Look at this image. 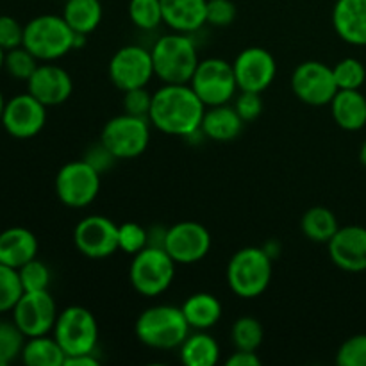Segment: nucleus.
<instances>
[{"label": "nucleus", "mask_w": 366, "mask_h": 366, "mask_svg": "<svg viewBox=\"0 0 366 366\" xmlns=\"http://www.w3.org/2000/svg\"><path fill=\"white\" fill-rule=\"evenodd\" d=\"M332 120L343 131H360L366 125V97L360 89H338L331 100Z\"/></svg>", "instance_id": "obj_24"}, {"label": "nucleus", "mask_w": 366, "mask_h": 366, "mask_svg": "<svg viewBox=\"0 0 366 366\" xmlns=\"http://www.w3.org/2000/svg\"><path fill=\"white\" fill-rule=\"evenodd\" d=\"M332 68L322 61H304L292 74V92L307 106H327L338 93Z\"/></svg>", "instance_id": "obj_12"}, {"label": "nucleus", "mask_w": 366, "mask_h": 366, "mask_svg": "<svg viewBox=\"0 0 366 366\" xmlns=\"http://www.w3.org/2000/svg\"><path fill=\"white\" fill-rule=\"evenodd\" d=\"M54 338L68 356L97 352L99 345V324L88 307L68 306L57 315L52 329Z\"/></svg>", "instance_id": "obj_8"}, {"label": "nucleus", "mask_w": 366, "mask_h": 366, "mask_svg": "<svg viewBox=\"0 0 366 366\" xmlns=\"http://www.w3.org/2000/svg\"><path fill=\"white\" fill-rule=\"evenodd\" d=\"M161 9L163 24L175 32L192 34L206 25L207 0H161Z\"/></svg>", "instance_id": "obj_21"}, {"label": "nucleus", "mask_w": 366, "mask_h": 366, "mask_svg": "<svg viewBox=\"0 0 366 366\" xmlns=\"http://www.w3.org/2000/svg\"><path fill=\"white\" fill-rule=\"evenodd\" d=\"M360 161H361V164L366 168V142L361 145V149H360Z\"/></svg>", "instance_id": "obj_46"}, {"label": "nucleus", "mask_w": 366, "mask_h": 366, "mask_svg": "<svg viewBox=\"0 0 366 366\" xmlns=\"http://www.w3.org/2000/svg\"><path fill=\"white\" fill-rule=\"evenodd\" d=\"M154 74L163 84H189L199 66V50L192 36L184 32L164 34L154 43Z\"/></svg>", "instance_id": "obj_2"}, {"label": "nucleus", "mask_w": 366, "mask_h": 366, "mask_svg": "<svg viewBox=\"0 0 366 366\" xmlns=\"http://www.w3.org/2000/svg\"><path fill=\"white\" fill-rule=\"evenodd\" d=\"M332 263L349 274L366 272V227L345 225L336 231L327 243Z\"/></svg>", "instance_id": "obj_18"}, {"label": "nucleus", "mask_w": 366, "mask_h": 366, "mask_svg": "<svg viewBox=\"0 0 366 366\" xmlns=\"http://www.w3.org/2000/svg\"><path fill=\"white\" fill-rule=\"evenodd\" d=\"M264 340L263 325L254 317H239L231 327V342L234 350H254L256 352Z\"/></svg>", "instance_id": "obj_30"}, {"label": "nucleus", "mask_w": 366, "mask_h": 366, "mask_svg": "<svg viewBox=\"0 0 366 366\" xmlns=\"http://www.w3.org/2000/svg\"><path fill=\"white\" fill-rule=\"evenodd\" d=\"M211 232L206 225L193 220L177 222L167 229L164 236V250L177 264H193L202 261L209 254Z\"/></svg>", "instance_id": "obj_14"}, {"label": "nucleus", "mask_w": 366, "mask_h": 366, "mask_svg": "<svg viewBox=\"0 0 366 366\" xmlns=\"http://www.w3.org/2000/svg\"><path fill=\"white\" fill-rule=\"evenodd\" d=\"M64 360V350L57 340L49 335L27 338L21 350V361L29 366H63Z\"/></svg>", "instance_id": "obj_28"}, {"label": "nucleus", "mask_w": 366, "mask_h": 366, "mask_svg": "<svg viewBox=\"0 0 366 366\" xmlns=\"http://www.w3.org/2000/svg\"><path fill=\"white\" fill-rule=\"evenodd\" d=\"M129 18L139 31H154L163 24L161 0H129Z\"/></svg>", "instance_id": "obj_31"}, {"label": "nucleus", "mask_w": 366, "mask_h": 366, "mask_svg": "<svg viewBox=\"0 0 366 366\" xmlns=\"http://www.w3.org/2000/svg\"><path fill=\"white\" fill-rule=\"evenodd\" d=\"M100 172L86 159L70 161L59 168L54 181L56 195L64 206L82 209L99 197Z\"/></svg>", "instance_id": "obj_9"}, {"label": "nucleus", "mask_w": 366, "mask_h": 366, "mask_svg": "<svg viewBox=\"0 0 366 366\" xmlns=\"http://www.w3.org/2000/svg\"><path fill=\"white\" fill-rule=\"evenodd\" d=\"M38 66L39 59L34 54L29 52L24 45L16 46V49H11L6 52L4 68H6L7 74H9L11 77L18 79V81L27 82Z\"/></svg>", "instance_id": "obj_33"}, {"label": "nucleus", "mask_w": 366, "mask_h": 366, "mask_svg": "<svg viewBox=\"0 0 366 366\" xmlns=\"http://www.w3.org/2000/svg\"><path fill=\"white\" fill-rule=\"evenodd\" d=\"M149 245V231L136 222L118 225V250L134 256Z\"/></svg>", "instance_id": "obj_37"}, {"label": "nucleus", "mask_w": 366, "mask_h": 366, "mask_svg": "<svg viewBox=\"0 0 366 366\" xmlns=\"http://www.w3.org/2000/svg\"><path fill=\"white\" fill-rule=\"evenodd\" d=\"M236 14L238 9L232 0H207L206 24L218 29L229 27L236 20Z\"/></svg>", "instance_id": "obj_39"}, {"label": "nucleus", "mask_w": 366, "mask_h": 366, "mask_svg": "<svg viewBox=\"0 0 366 366\" xmlns=\"http://www.w3.org/2000/svg\"><path fill=\"white\" fill-rule=\"evenodd\" d=\"M243 124L245 122L239 117L238 111L234 109V106L222 104V106L206 107L200 132L206 138L213 139V142L227 143L234 142L242 134Z\"/></svg>", "instance_id": "obj_22"}, {"label": "nucleus", "mask_w": 366, "mask_h": 366, "mask_svg": "<svg viewBox=\"0 0 366 366\" xmlns=\"http://www.w3.org/2000/svg\"><path fill=\"white\" fill-rule=\"evenodd\" d=\"M84 159L92 164L95 170H99L100 174H104L106 170H109L113 167V163L117 161V157L102 145V142H99L97 145L89 147L88 154L84 156Z\"/></svg>", "instance_id": "obj_43"}, {"label": "nucleus", "mask_w": 366, "mask_h": 366, "mask_svg": "<svg viewBox=\"0 0 366 366\" xmlns=\"http://www.w3.org/2000/svg\"><path fill=\"white\" fill-rule=\"evenodd\" d=\"M75 249L89 259H106L118 250V225L102 214H89L74 229Z\"/></svg>", "instance_id": "obj_15"}, {"label": "nucleus", "mask_w": 366, "mask_h": 366, "mask_svg": "<svg viewBox=\"0 0 366 366\" xmlns=\"http://www.w3.org/2000/svg\"><path fill=\"white\" fill-rule=\"evenodd\" d=\"M24 45V25L13 16L0 14V49L7 50Z\"/></svg>", "instance_id": "obj_41"}, {"label": "nucleus", "mask_w": 366, "mask_h": 366, "mask_svg": "<svg viewBox=\"0 0 366 366\" xmlns=\"http://www.w3.org/2000/svg\"><path fill=\"white\" fill-rule=\"evenodd\" d=\"M4 59H6V50L0 49V70L4 68Z\"/></svg>", "instance_id": "obj_48"}, {"label": "nucleus", "mask_w": 366, "mask_h": 366, "mask_svg": "<svg viewBox=\"0 0 366 366\" xmlns=\"http://www.w3.org/2000/svg\"><path fill=\"white\" fill-rule=\"evenodd\" d=\"M38 238L25 227H9L0 232V263L20 268L38 256Z\"/></svg>", "instance_id": "obj_23"}, {"label": "nucleus", "mask_w": 366, "mask_h": 366, "mask_svg": "<svg viewBox=\"0 0 366 366\" xmlns=\"http://www.w3.org/2000/svg\"><path fill=\"white\" fill-rule=\"evenodd\" d=\"M150 127L149 118L122 113L104 124L100 142L117 159H134L149 147Z\"/></svg>", "instance_id": "obj_7"}, {"label": "nucleus", "mask_w": 366, "mask_h": 366, "mask_svg": "<svg viewBox=\"0 0 366 366\" xmlns=\"http://www.w3.org/2000/svg\"><path fill=\"white\" fill-rule=\"evenodd\" d=\"M152 95L149 89L145 88H134L124 92V99H122V106H124V113L134 114V117H145L149 118L150 106H152Z\"/></svg>", "instance_id": "obj_40"}, {"label": "nucleus", "mask_w": 366, "mask_h": 366, "mask_svg": "<svg viewBox=\"0 0 366 366\" xmlns=\"http://www.w3.org/2000/svg\"><path fill=\"white\" fill-rule=\"evenodd\" d=\"M332 27L349 45L366 46V0H336Z\"/></svg>", "instance_id": "obj_20"}, {"label": "nucleus", "mask_w": 366, "mask_h": 366, "mask_svg": "<svg viewBox=\"0 0 366 366\" xmlns=\"http://www.w3.org/2000/svg\"><path fill=\"white\" fill-rule=\"evenodd\" d=\"M109 79L122 93L134 88H145L154 74L152 54L145 46L125 45L113 54L109 61Z\"/></svg>", "instance_id": "obj_11"}, {"label": "nucleus", "mask_w": 366, "mask_h": 366, "mask_svg": "<svg viewBox=\"0 0 366 366\" xmlns=\"http://www.w3.org/2000/svg\"><path fill=\"white\" fill-rule=\"evenodd\" d=\"M4 107H6V100H4L2 92H0V122H2V113H4Z\"/></svg>", "instance_id": "obj_47"}, {"label": "nucleus", "mask_w": 366, "mask_h": 366, "mask_svg": "<svg viewBox=\"0 0 366 366\" xmlns=\"http://www.w3.org/2000/svg\"><path fill=\"white\" fill-rule=\"evenodd\" d=\"M206 104L189 84H163L152 95L149 120L157 131L179 138L197 134L202 125Z\"/></svg>", "instance_id": "obj_1"}, {"label": "nucleus", "mask_w": 366, "mask_h": 366, "mask_svg": "<svg viewBox=\"0 0 366 366\" xmlns=\"http://www.w3.org/2000/svg\"><path fill=\"white\" fill-rule=\"evenodd\" d=\"M102 0H66L63 7V18L79 34H92L102 21Z\"/></svg>", "instance_id": "obj_27"}, {"label": "nucleus", "mask_w": 366, "mask_h": 366, "mask_svg": "<svg viewBox=\"0 0 366 366\" xmlns=\"http://www.w3.org/2000/svg\"><path fill=\"white\" fill-rule=\"evenodd\" d=\"M340 89H360L366 81V68L356 57H345L332 66Z\"/></svg>", "instance_id": "obj_35"}, {"label": "nucleus", "mask_w": 366, "mask_h": 366, "mask_svg": "<svg viewBox=\"0 0 366 366\" xmlns=\"http://www.w3.org/2000/svg\"><path fill=\"white\" fill-rule=\"evenodd\" d=\"M27 92L46 107L61 106L74 93V81L64 68L41 63L27 81Z\"/></svg>", "instance_id": "obj_19"}, {"label": "nucleus", "mask_w": 366, "mask_h": 366, "mask_svg": "<svg viewBox=\"0 0 366 366\" xmlns=\"http://www.w3.org/2000/svg\"><path fill=\"white\" fill-rule=\"evenodd\" d=\"M18 275H20L24 292H43V290H49L50 279H52L49 267L43 261H39L38 257H34L29 263H25L24 267L18 268Z\"/></svg>", "instance_id": "obj_36"}, {"label": "nucleus", "mask_w": 366, "mask_h": 366, "mask_svg": "<svg viewBox=\"0 0 366 366\" xmlns=\"http://www.w3.org/2000/svg\"><path fill=\"white\" fill-rule=\"evenodd\" d=\"M175 261L163 247L147 245L132 256L129 267V279L131 285L139 295L159 297L167 292L175 279Z\"/></svg>", "instance_id": "obj_6"}, {"label": "nucleus", "mask_w": 366, "mask_h": 366, "mask_svg": "<svg viewBox=\"0 0 366 366\" xmlns=\"http://www.w3.org/2000/svg\"><path fill=\"white\" fill-rule=\"evenodd\" d=\"M0 124L13 138H34L46 124V106L29 92L20 93L6 102Z\"/></svg>", "instance_id": "obj_17"}, {"label": "nucleus", "mask_w": 366, "mask_h": 366, "mask_svg": "<svg viewBox=\"0 0 366 366\" xmlns=\"http://www.w3.org/2000/svg\"><path fill=\"white\" fill-rule=\"evenodd\" d=\"M136 338L154 350H174L192 332L181 307L170 304L150 306L136 318Z\"/></svg>", "instance_id": "obj_3"}, {"label": "nucleus", "mask_w": 366, "mask_h": 366, "mask_svg": "<svg viewBox=\"0 0 366 366\" xmlns=\"http://www.w3.org/2000/svg\"><path fill=\"white\" fill-rule=\"evenodd\" d=\"M234 109L238 111L239 117L243 118V122H254L261 117L263 113V99H261V93L254 92H239V95L236 97Z\"/></svg>", "instance_id": "obj_42"}, {"label": "nucleus", "mask_w": 366, "mask_h": 366, "mask_svg": "<svg viewBox=\"0 0 366 366\" xmlns=\"http://www.w3.org/2000/svg\"><path fill=\"white\" fill-rule=\"evenodd\" d=\"M189 86L206 107L229 104L236 92H239L232 63L222 57H207L200 61Z\"/></svg>", "instance_id": "obj_10"}, {"label": "nucleus", "mask_w": 366, "mask_h": 366, "mask_svg": "<svg viewBox=\"0 0 366 366\" xmlns=\"http://www.w3.org/2000/svg\"><path fill=\"white\" fill-rule=\"evenodd\" d=\"M261 363L263 361L254 350H234L225 361L227 366H261Z\"/></svg>", "instance_id": "obj_44"}, {"label": "nucleus", "mask_w": 366, "mask_h": 366, "mask_svg": "<svg viewBox=\"0 0 366 366\" xmlns=\"http://www.w3.org/2000/svg\"><path fill=\"white\" fill-rule=\"evenodd\" d=\"M186 366H214L220 361V345L207 331H192L179 347Z\"/></svg>", "instance_id": "obj_26"}, {"label": "nucleus", "mask_w": 366, "mask_h": 366, "mask_svg": "<svg viewBox=\"0 0 366 366\" xmlns=\"http://www.w3.org/2000/svg\"><path fill=\"white\" fill-rule=\"evenodd\" d=\"M24 46L41 63H54L75 50V32L63 14H39L24 25Z\"/></svg>", "instance_id": "obj_5"}, {"label": "nucleus", "mask_w": 366, "mask_h": 366, "mask_svg": "<svg viewBox=\"0 0 366 366\" xmlns=\"http://www.w3.org/2000/svg\"><path fill=\"white\" fill-rule=\"evenodd\" d=\"M236 82L239 92L263 93L274 82L277 75V63L270 50L263 46H249L236 56L234 63Z\"/></svg>", "instance_id": "obj_16"}, {"label": "nucleus", "mask_w": 366, "mask_h": 366, "mask_svg": "<svg viewBox=\"0 0 366 366\" xmlns=\"http://www.w3.org/2000/svg\"><path fill=\"white\" fill-rule=\"evenodd\" d=\"M13 322L27 338L49 335L57 320V304L49 290L24 292L13 307Z\"/></svg>", "instance_id": "obj_13"}, {"label": "nucleus", "mask_w": 366, "mask_h": 366, "mask_svg": "<svg viewBox=\"0 0 366 366\" xmlns=\"http://www.w3.org/2000/svg\"><path fill=\"white\" fill-rule=\"evenodd\" d=\"M192 331H209L220 322L222 304L214 295L199 292L189 295L181 306Z\"/></svg>", "instance_id": "obj_25"}, {"label": "nucleus", "mask_w": 366, "mask_h": 366, "mask_svg": "<svg viewBox=\"0 0 366 366\" xmlns=\"http://www.w3.org/2000/svg\"><path fill=\"white\" fill-rule=\"evenodd\" d=\"M27 336L13 320L0 322V366H7L21 357Z\"/></svg>", "instance_id": "obj_32"}, {"label": "nucleus", "mask_w": 366, "mask_h": 366, "mask_svg": "<svg viewBox=\"0 0 366 366\" xmlns=\"http://www.w3.org/2000/svg\"><path fill=\"white\" fill-rule=\"evenodd\" d=\"M100 360L97 352L92 354H77V356H68L63 366H99Z\"/></svg>", "instance_id": "obj_45"}, {"label": "nucleus", "mask_w": 366, "mask_h": 366, "mask_svg": "<svg viewBox=\"0 0 366 366\" xmlns=\"http://www.w3.org/2000/svg\"><path fill=\"white\" fill-rule=\"evenodd\" d=\"M274 259L261 247H243L236 250L227 264V285L239 299H257L272 282Z\"/></svg>", "instance_id": "obj_4"}, {"label": "nucleus", "mask_w": 366, "mask_h": 366, "mask_svg": "<svg viewBox=\"0 0 366 366\" xmlns=\"http://www.w3.org/2000/svg\"><path fill=\"white\" fill-rule=\"evenodd\" d=\"M300 229L310 242L329 243L340 229V224L331 209H327L325 206H315L302 214Z\"/></svg>", "instance_id": "obj_29"}, {"label": "nucleus", "mask_w": 366, "mask_h": 366, "mask_svg": "<svg viewBox=\"0 0 366 366\" xmlns=\"http://www.w3.org/2000/svg\"><path fill=\"white\" fill-rule=\"evenodd\" d=\"M21 295H24V286L18 270L0 263V313L13 311Z\"/></svg>", "instance_id": "obj_34"}, {"label": "nucleus", "mask_w": 366, "mask_h": 366, "mask_svg": "<svg viewBox=\"0 0 366 366\" xmlns=\"http://www.w3.org/2000/svg\"><path fill=\"white\" fill-rule=\"evenodd\" d=\"M338 366H366V335H354L336 352Z\"/></svg>", "instance_id": "obj_38"}]
</instances>
